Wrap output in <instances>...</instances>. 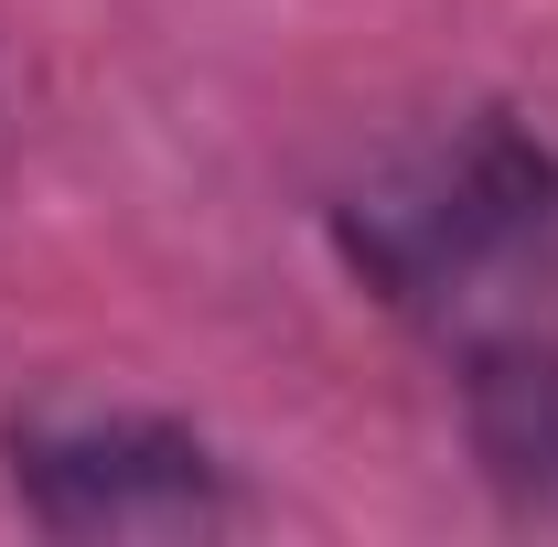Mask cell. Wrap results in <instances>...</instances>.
<instances>
[{"label": "cell", "instance_id": "cell-2", "mask_svg": "<svg viewBox=\"0 0 558 547\" xmlns=\"http://www.w3.org/2000/svg\"><path fill=\"white\" fill-rule=\"evenodd\" d=\"M11 473L33 494L44 526H205L215 515V473L183 429H150V418H75V429H22L11 440Z\"/></svg>", "mask_w": 558, "mask_h": 547}, {"label": "cell", "instance_id": "cell-3", "mask_svg": "<svg viewBox=\"0 0 558 547\" xmlns=\"http://www.w3.org/2000/svg\"><path fill=\"white\" fill-rule=\"evenodd\" d=\"M473 429H484V462L505 483L558 494V354L484 343V365H473Z\"/></svg>", "mask_w": 558, "mask_h": 547}, {"label": "cell", "instance_id": "cell-1", "mask_svg": "<svg viewBox=\"0 0 558 547\" xmlns=\"http://www.w3.org/2000/svg\"><path fill=\"white\" fill-rule=\"evenodd\" d=\"M354 258L398 312L484 333V312L558 269V161L515 130L451 139L354 205Z\"/></svg>", "mask_w": 558, "mask_h": 547}]
</instances>
